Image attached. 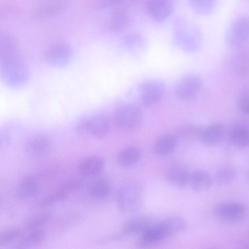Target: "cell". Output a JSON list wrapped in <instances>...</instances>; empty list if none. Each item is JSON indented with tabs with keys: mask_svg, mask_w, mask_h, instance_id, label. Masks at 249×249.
Listing matches in <instances>:
<instances>
[{
	"mask_svg": "<svg viewBox=\"0 0 249 249\" xmlns=\"http://www.w3.org/2000/svg\"><path fill=\"white\" fill-rule=\"evenodd\" d=\"M0 75L3 83L12 89H20L27 84L29 71L18 51L0 54Z\"/></svg>",
	"mask_w": 249,
	"mask_h": 249,
	"instance_id": "6da1fadb",
	"label": "cell"
},
{
	"mask_svg": "<svg viewBox=\"0 0 249 249\" xmlns=\"http://www.w3.org/2000/svg\"><path fill=\"white\" fill-rule=\"evenodd\" d=\"M113 119L116 127L124 132L135 131L140 125L142 113L140 108L132 104H124L116 107Z\"/></svg>",
	"mask_w": 249,
	"mask_h": 249,
	"instance_id": "7a4b0ae2",
	"label": "cell"
},
{
	"mask_svg": "<svg viewBox=\"0 0 249 249\" xmlns=\"http://www.w3.org/2000/svg\"><path fill=\"white\" fill-rule=\"evenodd\" d=\"M176 43L186 52H192L197 48L201 39V32L195 26L189 28L185 19L177 22L174 26Z\"/></svg>",
	"mask_w": 249,
	"mask_h": 249,
	"instance_id": "3957f363",
	"label": "cell"
},
{
	"mask_svg": "<svg viewBox=\"0 0 249 249\" xmlns=\"http://www.w3.org/2000/svg\"><path fill=\"white\" fill-rule=\"evenodd\" d=\"M76 129L80 133L86 134L96 139H102L108 134L110 122L105 115H95L80 119L77 123Z\"/></svg>",
	"mask_w": 249,
	"mask_h": 249,
	"instance_id": "277c9868",
	"label": "cell"
},
{
	"mask_svg": "<svg viewBox=\"0 0 249 249\" xmlns=\"http://www.w3.org/2000/svg\"><path fill=\"white\" fill-rule=\"evenodd\" d=\"M142 199V190L138 186L126 185L119 192L117 197L118 208L124 213H133L140 209Z\"/></svg>",
	"mask_w": 249,
	"mask_h": 249,
	"instance_id": "5b68a950",
	"label": "cell"
},
{
	"mask_svg": "<svg viewBox=\"0 0 249 249\" xmlns=\"http://www.w3.org/2000/svg\"><path fill=\"white\" fill-rule=\"evenodd\" d=\"M166 91L164 83L159 79H150L141 83L138 89V98L143 106H150L160 101Z\"/></svg>",
	"mask_w": 249,
	"mask_h": 249,
	"instance_id": "8992f818",
	"label": "cell"
},
{
	"mask_svg": "<svg viewBox=\"0 0 249 249\" xmlns=\"http://www.w3.org/2000/svg\"><path fill=\"white\" fill-rule=\"evenodd\" d=\"M213 213L221 221L228 224L241 222L244 218L246 209L242 203L234 201H225L217 203Z\"/></svg>",
	"mask_w": 249,
	"mask_h": 249,
	"instance_id": "52a82bcc",
	"label": "cell"
},
{
	"mask_svg": "<svg viewBox=\"0 0 249 249\" xmlns=\"http://www.w3.org/2000/svg\"><path fill=\"white\" fill-rule=\"evenodd\" d=\"M72 51L67 44L56 43L51 45L44 51L43 59L49 66L61 68L68 64L71 59Z\"/></svg>",
	"mask_w": 249,
	"mask_h": 249,
	"instance_id": "ba28073f",
	"label": "cell"
},
{
	"mask_svg": "<svg viewBox=\"0 0 249 249\" xmlns=\"http://www.w3.org/2000/svg\"><path fill=\"white\" fill-rule=\"evenodd\" d=\"M200 77L194 74L186 75L177 83L175 92L177 97L181 100H189L195 98L202 88Z\"/></svg>",
	"mask_w": 249,
	"mask_h": 249,
	"instance_id": "9c48e42d",
	"label": "cell"
},
{
	"mask_svg": "<svg viewBox=\"0 0 249 249\" xmlns=\"http://www.w3.org/2000/svg\"><path fill=\"white\" fill-rule=\"evenodd\" d=\"M249 36V17L237 18L229 26L227 31V38L232 44H239Z\"/></svg>",
	"mask_w": 249,
	"mask_h": 249,
	"instance_id": "30bf717a",
	"label": "cell"
},
{
	"mask_svg": "<svg viewBox=\"0 0 249 249\" xmlns=\"http://www.w3.org/2000/svg\"><path fill=\"white\" fill-rule=\"evenodd\" d=\"M146 8L151 18L158 22L168 19L174 10L173 0H147Z\"/></svg>",
	"mask_w": 249,
	"mask_h": 249,
	"instance_id": "8fae6325",
	"label": "cell"
},
{
	"mask_svg": "<svg viewBox=\"0 0 249 249\" xmlns=\"http://www.w3.org/2000/svg\"><path fill=\"white\" fill-rule=\"evenodd\" d=\"M138 244L141 247H147L163 241L170 235L162 221L150 225L142 233Z\"/></svg>",
	"mask_w": 249,
	"mask_h": 249,
	"instance_id": "7c38bea8",
	"label": "cell"
},
{
	"mask_svg": "<svg viewBox=\"0 0 249 249\" xmlns=\"http://www.w3.org/2000/svg\"><path fill=\"white\" fill-rule=\"evenodd\" d=\"M152 216L147 214L132 216L123 223L122 233L125 235H130L142 233L152 224Z\"/></svg>",
	"mask_w": 249,
	"mask_h": 249,
	"instance_id": "4fadbf2b",
	"label": "cell"
},
{
	"mask_svg": "<svg viewBox=\"0 0 249 249\" xmlns=\"http://www.w3.org/2000/svg\"><path fill=\"white\" fill-rule=\"evenodd\" d=\"M52 144L48 138L38 135L28 140L25 145V150L30 156L40 157L47 154L51 150Z\"/></svg>",
	"mask_w": 249,
	"mask_h": 249,
	"instance_id": "5bb4252c",
	"label": "cell"
},
{
	"mask_svg": "<svg viewBox=\"0 0 249 249\" xmlns=\"http://www.w3.org/2000/svg\"><path fill=\"white\" fill-rule=\"evenodd\" d=\"M190 174L186 168L178 163L171 164L166 169L165 178L173 185L182 187L189 182Z\"/></svg>",
	"mask_w": 249,
	"mask_h": 249,
	"instance_id": "9a60e30c",
	"label": "cell"
},
{
	"mask_svg": "<svg viewBox=\"0 0 249 249\" xmlns=\"http://www.w3.org/2000/svg\"><path fill=\"white\" fill-rule=\"evenodd\" d=\"M104 165V161L102 158L97 156L90 157L79 162L77 170L83 177H95L103 171Z\"/></svg>",
	"mask_w": 249,
	"mask_h": 249,
	"instance_id": "2e32d148",
	"label": "cell"
},
{
	"mask_svg": "<svg viewBox=\"0 0 249 249\" xmlns=\"http://www.w3.org/2000/svg\"><path fill=\"white\" fill-rule=\"evenodd\" d=\"M225 126L221 123H215L202 129L199 140L207 145H214L221 141L225 133Z\"/></svg>",
	"mask_w": 249,
	"mask_h": 249,
	"instance_id": "e0dca14e",
	"label": "cell"
},
{
	"mask_svg": "<svg viewBox=\"0 0 249 249\" xmlns=\"http://www.w3.org/2000/svg\"><path fill=\"white\" fill-rule=\"evenodd\" d=\"M122 40L128 51L134 55L142 54L147 47L145 38L137 33L127 34L122 36Z\"/></svg>",
	"mask_w": 249,
	"mask_h": 249,
	"instance_id": "ac0fdd59",
	"label": "cell"
},
{
	"mask_svg": "<svg viewBox=\"0 0 249 249\" xmlns=\"http://www.w3.org/2000/svg\"><path fill=\"white\" fill-rule=\"evenodd\" d=\"M178 141L175 135L167 134L159 137L154 142L153 150L159 156H165L172 153Z\"/></svg>",
	"mask_w": 249,
	"mask_h": 249,
	"instance_id": "d6986e66",
	"label": "cell"
},
{
	"mask_svg": "<svg viewBox=\"0 0 249 249\" xmlns=\"http://www.w3.org/2000/svg\"><path fill=\"white\" fill-rule=\"evenodd\" d=\"M131 23V18L128 12L124 8H119L112 14L109 25L112 32L119 34L127 30Z\"/></svg>",
	"mask_w": 249,
	"mask_h": 249,
	"instance_id": "ffe728a7",
	"label": "cell"
},
{
	"mask_svg": "<svg viewBox=\"0 0 249 249\" xmlns=\"http://www.w3.org/2000/svg\"><path fill=\"white\" fill-rule=\"evenodd\" d=\"M189 182L195 191L201 193L208 190L211 187L213 179L208 172L199 170L190 174Z\"/></svg>",
	"mask_w": 249,
	"mask_h": 249,
	"instance_id": "44dd1931",
	"label": "cell"
},
{
	"mask_svg": "<svg viewBox=\"0 0 249 249\" xmlns=\"http://www.w3.org/2000/svg\"><path fill=\"white\" fill-rule=\"evenodd\" d=\"M38 190L36 178L32 176L24 177L17 186L16 194L19 198H29L36 195Z\"/></svg>",
	"mask_w": 249,
	"mask_h": 249,
	"instance_id": "7402d4cb",
	"label": "cell"
},
{
	"mask_svg": "<svg viewBox=\"0 0 249 249\" xmlns=\"http://www.w3.org/2000/svg\"><path fill=\"white\" fill-rule=\"evenodd\" d=\"M141 156L140 149L136 146H129L121 151L117 157L119 165L123 167H128L136 164Z\"/></svg>",
	"mask_w": 249,
	"mask_h": 249,
	"instance_id": "603a6c76",
	"label": "cell"
},
{
	"mask_svg": "<svg viewBox=\"0 0 249 249\" xmlns=\"http://www.w3.org/2000/svg\"><path fill=\"white\" fill-rule=\"evenodd\" d=\"M236 170L230 166H226L219 169L215 173V183L219 186H225L231 183L236 178Z\"/></svg>",
	"mask_w": 249,
	"mask_h": 249,
	"instance_id": "cb8c5ba5",
	"label": "cell"
},
{
	"mask_svg": "<svg viewBox=\"0 0 249 249\" xmlns=\"http://www.w3.org/2000/svg\"><path fill=\"white\" fill-rule=\"evenodd\" d=\"M202 130V128L195 125L185 124L178 129L175 135L178 141L182 140L191 142L196 139H199Z\"/></svg>",
	"mask_w": 249,
	"mask_h": 249,
	"instance_id": "d4e9b609",
	"label": "cell"
},
{
	"mask_svg": "<svg viewBox=\"0 0 249 249\" xmlns=\"http://www.w3.org/2000/svg\"><path fill=\"white\" fill-rule=\"evenodd\" d=\"M110 185L105 180H99L94 182L88 188L89 195L93 198L101 199L106 197L110 192Z\"/></svg>",
	"mask_w": 249,
	"mask_h": 249,
	"instance_id": "484cf974",
	"label": "cell"
},
{
	"mask_svg": "<svg viewBox=\"0 0 249 249\" xmlns=\"http://www.w3.org/2000/svg\"><path fill=\"white\" fill-rule=\"evenodd\" d=\"M189 3L195 13L199 15L205 16L213 10L215 0H189Z\"/></svg>",
	"mask_w": 249,
	"mask_h": 249,
	"instance_id": "4316f807",
	"label": "cell"
},
{
	"mask_svg": "<svg viewBox=\"0 0 249 249\" xmlns=\"http://www.w3.org/2000/svg\"><path fill=\"white\" fill-rule=\"evenodd\" d=\"M230 141L237 147L244 148L249 146V130L244 128L234 130L231 135Z\"/></svg>",
	"mask_w": 249,
	"mask_h": 249,
	"instance_id": "83f0119b",
	"label": "cell"
},
{
	"mask_svg": "<svg viewBox=\"0 0 249 249\" xmlns=\"http://www.w3.org/2000/svg\"><path fill=\"white\" fill-rule=\"evenodd\" d=\"M162 222L170 236L182 231L186 226L185 220L178 216L169 217Z\"/></svg>",
	"mask_w": 249,
	"mask_h": 249,
	"instance_id": "f1b7e54d",
	"label": "cell"
},
{
	"mask_svg": "<svg viewBox=\"0 0 249 249\" xmlns=\"http://www.w3.org/2000/svg\"><path fill=\"white\" fill-rule=\"evenodd\" d=\"M45 235V231L41 228L31 230L27 235L21 239L20 245L28 247L40 244L44 241Z\"/></svg>",
	"mask_w": 249,
	"mask_h": 249,
	"instance_id": "f546056e",
	"label": "cell"
},
{
	"mask_svg": "<svg viewBox=\"0 0 249 249\" xmlns=\"http://www.w3.org/2000/svg\"><path fill=\"white\" fill-rule=\"evenodd\" d=\"M21 231L18 228H11L2 231L0 235V245L1 247L8 245L19 238Z\"/></svg>",
	"mask_w": 249,
	"mask_h": 249,
	"instance_id": "4dcf8cb0",
	"label": "cell"
},
{
	"mask_svg": "<svg viewBox=\"0 0 249 249\" xmlns=\"http://www.w3.org/2000/svg\"><path fill=\"white\" fill-rule=\"evenodd\" d=\"M68 196V195L58 189L54 193L48 196L41 200L39 207L44 208L53 204L55 202L63 200Z\"/></svg>",
	"mask_w": 249,
	"mask_h": 249,
	"instance_id": "1f68e13d",
	"label": "cell"
},
{
	"mask_svg": "<svg viewBox=\"0 0 249 249\" xmlns=\"http://www.w3.org/2000/svg\"><path fill=\"white\" fill-rule=\"evenodd\" d=\"M51 218L50 213H45L28 222L26 228L29 231L40 229L42 226L47 223Z\"/></svg>",
	"mask_w": 249,
	"mask_h": 249,
	"instance_id": "d6a6232c",
	"label": "cell"
},
{
	"mask_svg": "<svg viewBox=\"0 0 249 249\" xmlns=\"http://www.w3.org/2000/svg\"><path fill=\"white\" fill-rule=\"evenodd\" d=\"M61 10V7L57 5L44 6L36 12L35 16L37 18H44L55 15Z\"/></svg>",
	"mask_w": 249,
	"mask_h": 249,
	"instance_id": "836d02e7",
	"label": "cell"
},
{
	"mask_svg": "<svg viewBox=\"0 0 249 249\" xmlns=\"http://www.w3.org/2000/svg\"><path fill=\"white\" fill-rule=\"evenodd\" d=\"M84 185L83 181L81 179H72L63 184L59 189L69 196L70 194L81 189Z\"/></svg>",
	"mask_w": 249,
	"mask_h": 249,
	"instance_id": "e575fe53",
	"label": "cell"
},
{
	"mask_svg": "<svg viewBox=\"0 0 249 249\" xmlns=\"http://www.w3.org/2000/svg\"><path fill=\"white\" fill-rule=\"evenodd\" d=\"M238 105L242 112L249 114V94L241 95L238 99Z\"/></svg>",
	"mask_w": 249,
	"mask_h": 249,
	"instance_id": "d590c367",
	"label": "cell"
},
{
	"mask_svg": "<svg viewBox=\"0 0 249 249\" xmlns=\"http://www.w3.org/2000/svg\"><path fill=\"white\" fill-rule=\"evenodd\" d=\"M130 0H102V4L107 7L118 6Z\"/></svg>",
	"mask_w": 249,
	"mask_h": 249,
	"instance_id": "8d00e7d4",
	"label": "cell"
},
{
	"mask_svg": "<svg viewBox=\"0 0 249 249\" xmlns=\"http://www.w3.org/2000/svg\"><path fill=\"white\" fill-rule=\"evenodd\" d=\"M238 245L241 248H249V242L247 241H240Z\"/></svg>",
	"mask_w": 249,
	"mask_h": 249,
	"instance_id": "74e56055",
	"label": "cell"
},
{
	"mask_svg": "<svg viewBox=\"0 0 249 249\" xmlns=\"http://www.w3.org/2000/svg\"><path fill=\"white\" fill-rule=\"evenodd\" d=\"M247 178L248 181L249 182V170H248L247 174Z\"/></svg>",
	"mask_w": 249,
	"mask_h": 249,
	"instance_id": "f35d334b",
	"label": "cell"
}]
</instances>
